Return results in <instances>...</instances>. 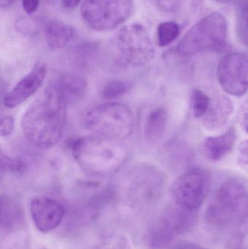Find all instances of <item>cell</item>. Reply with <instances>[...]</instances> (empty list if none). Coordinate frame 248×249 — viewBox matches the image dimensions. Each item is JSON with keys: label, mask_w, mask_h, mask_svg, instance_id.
Returning <instances> with one entry per match:
<instances>
[{"label": "cell", "mask_w": 248, "mask_h": 249, "mask_svg": "<svg viewBox=\"0 0 248 249\" xmlns=\"http://www.w3.org/2000/svg\"><path fill=\"white\" fill-rule=\"evenodd\" d=\"M237 31L242 43L248 47V0H243L239 8Z\"/></svg>", "instance_id": "7402d4cb"}, {"label": "cell", "mask_w": 248, "mask_h": 249, "mask_svg": "<svg viewBox=\"0 0 248 249\" xmlns=\"http://www.w3.org/2000/svg\"><path fill=\"white\" fill-rule=\"evenodd\" d=\"M16 0H1V9L7 8L11 6Z\"/></svg>", "instance_id": "4dcf8cb0"}, {"label": "cell", "mask_w": 248, "mask_h": 249, "mask_svg": "<svg viewBox=\"0 0 248 249\" xmlns=\"http://www.w3.org/2000/svg\"><path fill=\"white\" fill-rule=\"evenodd\" d=\"M16 29L19 33L25 36H34L38 33V26L32 19L20 18L16 20Z\"/></svg>", "instance_id": "cb8c5ba5"}, {"label": "cell", "mask_w": 248, "mask_h": 249, "mask_svg": "<svg viewBox=\"0 0 248 249\" xmlns=\"http://www.w3.org/2000/svg\"><path fill=\"white\" fill-rule=\"evenodd\" d=\"M239 120L243 130L248 134V100L240 108Z\"/></svg>", "instance_id": "83f0119b"}, {"label": "cell", "mask_w": 248, "mask_h": 249, "mask_svg": "<svg viewBox=\"0 0 248 249\" xmlns=\"http://www.w3.org/2000/svg\"><path fill=\"white\" fill-rule=\"evenodd\" d=\"M15 127V121L12 116L3 118L0 124V132L2 137H7L13 133Z\"/></svg>", "instance_id": "4316f807"}, {"label": "cell", "mask_w": 248, "mask_h": 249, "mask_svg": "<svg viewBox=\"0 0 248 249\" xmlns=\"http://www.w3.org/2000/svg\"><path fill=\"white\" fill-rule=\"evenodd\" d=\"M1 174L23 176L27 173L28 165L24 160L17 158H11L1 152L0 155Z\"/></svg>", "instance_id": "ffe728a7"}, {"label": "cell", "mask_w": 248, "mask_h": 249, "mask_svg": "<svg viewBox=\"0 0 248 249\" xmlns=\"http://www.w3.org/2000/svg\"><path fill=\"white\" fill-rule=\"evenodd\" d=\"M133 9L132 0H83L80 14L87 27L105 32L127 21Z\"/></svg>", "instance_id": "52a82bcc"}, {"label": "cell", "mask_w": 248, "mask_h": 249, "mask_svg": "<svg viewBox=\"0 0 248 249\" xmlns=\"http://www.w3.org/2000/svg\"><path fill=\"white\" fill-rule=\"evenodd\" d=\"M176 249H205L198 247V246L192 245V244H184V245L180 246Z\"/></svg>", "instance_id": "1f68e13d"}, {"label": "cell", "mask_w": 248, "mask_h": 249, "mask_svg": "<svg viewBox=\"0 0 248 249\" xmlns=\"http://www.w3.org/2000/svg\"><path fill=\"white\" fill-rule=\"evenodd\" d=\"M131 83L126 80H112L106 83L102 89L101 97L105 100L112 102L126 94L131 89Z\"/></svg>", "instance_id": "d6986e66"}, {"label": "cell", "mask_w": 248, "mask_h": 249, "mask_svg": "<svg viewBox=\"0 0 248 249\" xmlns=\"http://www.w3.org/2000/svg\"><path fill=\"white\" fill-rule=\"evenodd\" d=\"M248 215V190L242 181L231 179L217 190L205 213L207 222L221 228L241 225Z\"/></svg>", "instance_id": "3957f363"}, {"label": "cell", "mask_w": 248, "mask_h": 249, "mask_svg": "<svg viewBox=\"0 0 248 249\" xmlns=\"http://www.w3.org/2000/svg\"><path fill=\"white\" fill-rule=\"evenodd\" d=\"M183 0H157L158 8L164 13H173L179 10Z\"/></svg>", "instance_id": "484cf974"}, {"label": "cell", "mask_w": 248, "mask_h": 249, "mask_svg": "<svg viewBox=\"0 0 248 249\" xmlns=\"http://www.w3.org/2000/svg\"><path fill=\"white\" fill-rule=\"evenodd\" d=\"M180 26L173 20L162 22L157 27V40L160 47H165L177 39L180 35Z\"/></svg>", "instance_id": "ac0fdd59"}, {"label": "cell", "mask_w": 248, "mask_h": 249, "mask_svg": "<svg viewBox=\"0 0 248 249\" xmlns=\"http://www.w3.org/2000/svg\"><path fill=\"white\" fill-rule=\"evenodd\" d=\"M192 108L194 116L203 118L211 105V98L203 90L195 89L192 94Z\"/></svg>", "instance_id": "44dd1931"}, {"label": "cell", "mask_w": 248, "mask_h": 249, "mask_svg": "<svg viewBox=\"0 0 248 249\" xmlns=\"http://www.w3.org/2000/svg\"><path fill=\"white\" fill-rule=\"evenodd\" d=\"M237 137L235 128L230 127L219 136L207 138L204 143V149L207 158L212 161L223 159L234 147Z\"/></svg>", "instance_id": "4fadbf2b"}, {"label": "cell", "mask_w": 248, "mask_h": 249, "mask_svg": "<svg viewBox=\"0 0 248 249\" xmlns=\"http://www.w3.org/2000/svg\"><path fill=\"white\" fill-rule=\"evenodd\" d=\"M40 0H23L22 5L23 10L27 14H33L37 10Z\"/></svg>", "instance_id": "f1b7e54d"}, {"label": "cell", "mask_w": 248, "mask_h": 249, "mask_svg": "<svg viewBox=\"0 0 248 249\" xmlns=\"http://www.w3.org/2000/svg\"><path fill=\"white\" fill-rule=\"evenodd\" d=\"M237 159L239 165L248 172V139L240 143L237 152Z\"/></svg>", "instance_id": "d4e9b609"}, {"label": "cell", "mask_w": 248, "mask_h": 249, "mask_svg": "<svg viewBox=\"0 0 248 249\" xmlns=\"http://www.w3.org/2000/svg\"><path fill=\"white\" fill-rule=\"evenodd\" d=\"M83 123L91 134L122 142L131 136L135 126L131 109L126 105L112 102L87 111Z\"/></svg>", "instance_id": "8992f818"}, {"label": "cell", "mask_w": 248, "mask_h": 249, "mask_svg": "<svg viewBox=\"0 0 248 249\" xmlns=\"http://www.w3.org/2000/svg\"><path fill=\"white\" fill-rule=\"evenodd\" d=\"M212 177L206 170L196 168L179 177L173 183L172 195L178 206L196 211L203 204L211 191Z\"/></svg>", "instance_id": "ba28073f"}, {"label": "cell", "mask_w": 248, "mask_h": 249, "mask_svg": "<svg viewBox=\"0 0 248 249\" xmlns=\"http://www.w3.org/2000/svg\"><path fill=\"white\" fill-rule=\"evenodd\" d=\"M233 105L225 96H218L214 100L211 99V105L208 113L204 117V124L209 129L219 128L231 117Z\"/></svg>", "instance_id": "9a60e30c"}, {"label": "cell", "mask_w": 248, "mask_h": 249, "mask_svg": "<svg viewBox=\"0 0 248 249\" xmlns=\"http://www.w3.org/2000/svg\"><path fill=\"white\" fill-rule=\"evenodd\" d=\"M65 208L55 199L39 196L32 199L30 213L36 229L43 233L51 232L61 225L65 216Z\"/></svg>", "instance_id": "30bf717a"}, {"label": "cell", "mask_w": 248, "mask_h": 249, "mask_svg": "<svg viewBox=\"0 0 248 249\" xmlns=\"http://www.w3.org/2000/svg\"><path fill=\"white\" fill-rule=\"evenodd\" d=\"M44 34L48 47L52 50H58L64 48L71 41L74 31L69 24L58 20H50L45 25Z\"/></svg>", "instance_id": "2e32d148"}, {"label": "cell", "mask_w": 248, "mask_h": 249, "mask_svg": "<svg viewBox=\"0 0 248 249\" xmlns=\"http://www.w3.org/2000/svg\"><path fill=\"white\" fill-rule=\"evenodd\" d=\"M217 2L222 3V4H227V3L234 2L237 0H215Z\"/></svg>", "instance_id": "d6a6232c"}, {"label": "cell", "mask_w": 248, "mask_h": 249, "mask_svg": "<svg viewBox=\"0 0 248 249\" xmlns=\"http://www.w3.org/2000/svg\"><path fill=\"white\" fill-rule=\"evenodd\" d=\"M24 214L20 205L7 196L1 197V231L11 233L24 226Z\"/></svg>", "instance_id": "5bb4252c"}, {"label": "cell", "mask_w": 248, "mask_h": 249, "mask_svg": "<svg viewBox=\"0 0 248 249\" xmlns=\"http://www.w3.org/2000/svg\"><path fill=\"white\" fill-rule=\"evenodd\" d=\"M228 48V23L225 16L215 12L195 23L177 47L179 53L194 55L202 52H223Z\"/></svg>", "instance_id": "277c9868"}, {"label": "cell", "mask_w": 248, "mask_h": 249, "mask_svg": "<svg viewBox=\"0 0 248 249\" xmlns=\"http://www.w3.org/2000/svg\"><path fill=\"white\" fill-rule=\"evenodd\" d=\"M167 123V112L163 107L153 109L146 121L145 136L150 142L158 141L164 134Z\"/></svg>", "instance_id": "e0dca14e"}, {"label": "cell", "mask_w": 248, "mask_h": 249, "mask_svg": "<svg viewBox=\"0 0 248 249\" xmlns=\"http://www.w3.org/2000/svg\"><path fill=\"white\" fill-rule=\"evenodd\" d=\"M67 105L50 86L22 119L26 139L36 147L50 148L61 141L67 119Z\"/></svg>", "instance_id": "6da1fadb"}, {"label": "cell", "mask_w": 248, "mask_h": 249, "mask_svg": "<svg viewBox=\"0 0 248 249\" xmlns=\"http://www.w3.org/2000/svg\"><path fill=\"white\" fill-rule=\"evenodd\" d=\"M46 74V66L42 63L36 64L10 92L5 94L4 106L7 108H15L28 100L40 89Z\"/></svg>", "instance_id": "8fae6325"}, {"label": "cell", "mask_w": 248, "mask_h": 249, "mask_svg": "<svg viewBox=\"0 0 248 249\" xmlns=\"http://www.w3.org/2000/svg\"><path fill=\"white\" fill-rule=\"evenodd\" d=\"M114 60L121 67L138 68L149 63L154 48L147 28L131 23L118 31L111 42Z\"/></svg>", "instance_id": "5b68a950"}, {"label": "cell", "mask_w": 248, "mask_h": 249, "mask_svg": "<svg viewBox=\"0 0 248 249\" xmlns=\"http://www.w3.org/2000/svg\"><path fill=\"white\" fill-rule=\"evenodd\" d=\"M217 75L224 91L233 96L248 91V54L234 52L226 55L218 64Z\"/></svg>", "instance_id": "9c48e42d"}, {"label": "cell", "mask_w": 248, "mask_h": 249, "mask_svg": "<svg viewBox=\"0 0 248 249\" xmlns=\"http://www.w3.org/2000/svg\"><path fill=\"white\" fill-rule=\"evenodd\" d=\"M97 249H132V247L125 235L113 234L102 240Z\"/></svg>", "instance_id": "603a6c76"}, {"label": "cell", "mask_w": 248, "mask_h": 249, "mask_svg": "<svg viewBox=\"0 0 248 249\" xmlns=\"http://www.w3.org/2000/svg\"><path fill=\"white\" fill-rule=\"evenodd\" d=\"M49 86L67 106L75 105L83 100L87 92V83L84 79L77 74L68 73L60 75Z\"/></svg>", "instance_id": "7c38bea8"}, {"label": "cell", "mask_w": 248, "mask_h": 249, "mask_svg": "<svg viewBox=\"0 0 248 249\" xmlns=\"http://www.w3.org/2000/svg\"><path fill=\"white\" fill-rule=\"evenodd\" d=\"M82 0H61L63 6L68 10H73L81 3Z\"/></svg>", "instance_id": "f546056e"}, {"label": "cell", "mask_w": 248, "mask_h": 249, "mask_svg": "<svg viewBox=\"0 0 248 249\" xmlns=\"http://www.w3.org/2000/svg\"><path fill=\"white\" fill-rule=\"evenodd\" d=\"M68 149L80 168L95 177L115 174L128 158V149L122 141L96 135L73 139Z\"/></svg>", "instance_id": "7a4b0ae2"}]
</instances>
